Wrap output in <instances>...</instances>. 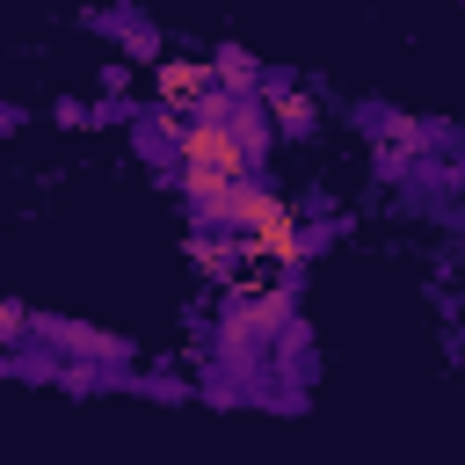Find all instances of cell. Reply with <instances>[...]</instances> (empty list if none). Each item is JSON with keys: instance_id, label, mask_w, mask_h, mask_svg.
Segmentation results:
<instances>
[{"instance_id": "obj_1", "label": "cell", "mask_w": 465, "mask_h": 465, "mask_svg": "<svg viewBox=\"0 0 465 465\" xmlns=\"http://www.w3.org/2000/svg\"><path fill=\"white\" fill-rule=\"evenodd\" d=\"M269 109H276V124L298 131V138L320 124V116H312V94H298V87H283V80H269Z\"/></svg>"}, {"instance_id": "obj_2", "label": "cell", "mask_w": 465, "mask_h": 465, "mask_svg": "<svg viewBox=\"0 0 465 465\" xmlns=\"http://www.w3.org/2000/svg\"><path fill=\"white\" fill-rule=\"evenodd\" d=\"M15 334H22V312H15V305H0V349H7Z\"/></svg>"}]
</instances>
